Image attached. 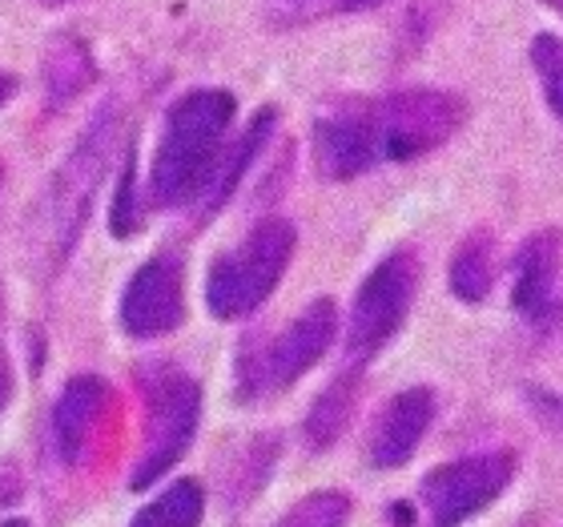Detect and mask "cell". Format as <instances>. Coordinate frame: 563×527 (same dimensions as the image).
Masks as SVG:
<instances>
[{"label": "cell", "instance_id": "obj_2", "mask_svg": "<svg viewBox=\"0 0 563 527\" xmlns=\"http://www.w3.org/2000/svg\"><path fill=\"white\" fill-rule=\"evenodd\" d=\"M294 234L290 222L266 218L246 234V242L222 259H213L206 274V306L213 318L234 322V318L254 315L274 290H278L282 274L294 259Z\"/></svg>", "mask_w": 563, "mask_h": 527}, {"label": "cell", "instance_id": "obj_1", "mask_svg": "<svg viewBox=\"0 0 563 527\" xmlns=\"http://www.w3.org/2000/svg\"><path fill=\"white\" fill-rule=\"evenodd\" d=\"M234 97L222 89H198L165 113V130L150 169L153 206H186L201 198L213 165L222 157V138L234 121Z\"/></svg>", "mask_w": 563, "mask_h": 527}, {"label": "cell", "instance_id": "obj_25", "mask_svg": "<svg viewBox=\"0 0 563 527\" xmlns=\"http://www.w3.org/2000/svg\"><path fill=\"white\" fill-rule=\"evenodd\" d=\"M9 375H4V371H0V407H4V398H9Z\"/></svg>", "mask_w": 563, "mask_h": 527}, {"label": "cell", "instance_id": "obj_16", "mask_svg": "<svg viewBox=\"0 0 563 527\" xmlns=\"http://www.w3.org/2000/svg\"><path fill=\"white\" fill-rule=\"evenodd\" d=\"M354 403H358V371H346V375H339L318 395V403L306 415V439H310V447L339 443V435L346 431V422L354 415Z\"/></svg>", "mask_w": 563, "mask_h": 527}, {"label": "cell", "instance_id": "obj_10", "mask_svg": "<svg viewBox=\"0 0 563 527\" xmlns=\"http://www.w3.org/2000/svg\"><path fill=\"white\" fill-rule=\"evenodd\" d=\"M314 162L318 174L330 177V182H351V177H358L378 162L366 109L314 121Z\"/></svg>", "mask_w": 563, "mask_h": 527}, {"label": "cell", "instance_id": "obj_7", "mask_svg": "<svg viewBox=\"0 0 563 527\" xmlns=\"http://www.w3.org/2000/svg\"><path fill=\"white\" fill-rule=\"evenodd\" d=\"M334 330H339L334 303L330 298L310 303L290 327L282 330L278 339H271L266 351H254L242 363V387H246V395H271V391H286L290 383H298L330 351Z\"/></svg>", "mask_w": 563, "mask_h": 527}, {"label": "cell", "instance_id": "obj_15", "mask_svg": "<svg viewBox=\"0 0 563 527\" xmlns=\"http://www.w3.org/2000/svg\"><path fill=\"white\" fill-rule=\"evenodd\" d=\"M495 286V242L492 230H475L459 242L451 259V294L459 303H483Z\"/></svg>", "mask_w": 563, "mask_h": 527}, {"label": "cell", "instance_id": "obj_23", "mask_svg": "<svg viewBox=\"0 0 563 527\" xmlns=\"http://www.w3.org/2000/svg\"><path fill=\"white\" fill-rule=\"evenodd\" d=\"M12 94H16V77H12V73H0V106H4Z\"/></svg>", "mask_w": 563, "mask_h": 527}, {"label": "cell", "instance_id": "obj_4", "mask_svg": "<svg viewBox=\"0 0 563 527\" xmlns=\"http://www.w3.org/2000/svg\"><path fill=\"white\" fill-rule=\"evenodd\" d=\"M113 138H118V109L109 106L81 133L77 150L65 157V165H60L53 186H48V234H53L48 246H57V259L69 254L77 234H81L85 218H89V206H93L97 182L106 174Z\"/></svg>", "mask_w": 563, "mask_h": 527}, {"label": "cell", "instance_id": "obj_6", "mask_svg": "<svg viewBox=\"0 0 563 527\" xmlns=\"http://www.w3.org/2000/svg\"><path fill=\"white\" fill-rule=\"evenodd\" d=\"M415 290H419V259L411 250H395L378 262L354 294L351 327H346V351L354 359H371L387 347L411 315Z\"/></svg>", "mask_w": 563, "mask_h": 527}, {"label": "cell", "instance_id": "obj_19", "mask_svg": "<svg viewBox=\"0 0 563 527\" xmlns=\"http://www.w3.org/2000/svg\"><path fill=\"white\" fill-rule=\"evenodd\" d=\"M531 65L540 73L548 106H552V113L563 121V41L560 36H552V33L536 36V41H531Z\"/></svg>", "mask_w": 563, "mask_h": 527}, {"label": "cell", "instance_id": "obj_24", "mask_svg": "<svg viewBox=\"0 0 563 527\" xmlns=\"http://www.w3.org/2000/svg\"><path fill=\"white\" fill-rule=\"evenodd\" d=\"M371 4H378V0H334V9L342 12H358V9H371Z\"/></svg>", "mask_w": 563, "mask_h": 527}, {"label": "cell", "instance_id": "obj_9", "mask_svg": "<svg viewBox=\"0 0 563 527\" xmlns=\"http://www.w3.org/2000/svg\"><path fill=\"white\" fill-rule=\"evenodd\" d=\"M186 318V286L181 262L174 254H153L130 278L121 294V327L133 339H162Z\"/></svg>", "mask_w": 563, "mask_h": 527}, {"label": "cell", "instance_id": "obj_26", "mask_svg": "<svg viewBox=\"0 0 563 527\" xmlns=\"http://www.w3.org/2000/svg\"><path fill=\"white\" fill-rule=\"evenodd\" d=\"M548 4H552L555 12H563V0H548Z\"/></svg>", "mask_w": 563, "mask_h": 527}, {"label": "cell", "instance_id": "obj_8", "mask_svg": "<svg viewBox=\"0 0 563 527\" xmlns=\"http://www.w3.org/2000/svg\"><path fill=\"white\" fill-rule=\"evenodd\" d=\"M516 475V455L511 451H479L463 455L455 463L434 468L419 483L422 507L434 524H463L487 504H495L507 492V483Z\"/></svg>", "mask_w": 563, "mask_h": 527}, {"label": "cell", "instance_id": "obj_20", "mask_svg": "<svg viewBox=\"0 0 563 527\" xmlns=\"http://www.w3.org/2000/svg\"><path fill=\"white\" fill-rule=\"evenodd\" d=\"M346 512H351V499L342 492H318L302 499V507H294L286 524H342Z\"/></svg>", "mask_w": 563, "mask_h": 527}, {"label": "cell", "instance_id": "obj_5", "mask_svg": "<svg viewBox=\"0 0 563 527\" xmlns=\"http://www.w3.org/2000/svg\"><path fill=\"white\" fill-rule=\"evenodd\" d=\"M145 403H150V427H145V455L133 468L130 487H150L162 480L177 459L189 451V439L198 431L201 387L189 375L162 366V375H145Z\"/></svg>", "mask_w": 563, "mask_h": 527}, {"label": "cell", "instance_id": "obj_27", "mask_svg": "<svg viewBox=\"0 0 563 527\" xmlns=\"http://www.w3.org/2000/svg\"><path fill=\"white\" fill-rule=\"evenodd\" d=\"M48 4H65V0H48Z\"/></svg>", "mask_w": 563, "mask_h": 527}, {"label": "cell", "instance_id": "obj_22", "mask_svg": "<svg viewBox=\"0 0 563 527\" xmlns=\"http://www.w3.org/2000/svg\"><path fill=\"white\" fill-rule=\"evenodd\" d=\"M531 403H536V415H540L552 431L563 435V398L560 395H543V391H531Z\"/></svg>", "mask_w": 563, "mask_h": 527}, {"label": "cell", "instance_id": "obj_18", "mask_svg": "<svg viewBox=\"0 0 563 527\" xmlns=\"http://www.w3.org/2000/svg\"><path fill=\"white\" fill-rule=\"evenodd\" d=\"M89 77H93V61H89L85 45L60 41V48H53V57H48V89L57 97H69V94H77Z\"/></svg>", "mask_w": 563, "mask_h": 527}, {"label": "cell", "instance_id": "obj_21", "mask_svg": "<svg viewBox=\"0 0 563 527\" xmlns=\"http://www.w3.org/2000/svg\"><path fill=\"white\" fill-rule=\"evenodd\" d=\"M137 210H133V153L125 169H121V186H118V201H113V234H133L137 230Z\"/></svg>", "mask_w": 563, "mask_h": 527}, {"label": "cell", "instance_id": "obj_17", "mask_svg": "<svg viewBox=\"0 0 563 527\" xmlns=\"http://www.w3.org/2000/svg\"><path fill=\"white\" fill-rule=\"evenodd\" d=\"M206 512V495L194 480H177L169 492H162L150 507H141L133 524H169V527H189L198 524Z\"/></svg>", "mask_w": 563, "mask_h": 527}, {"label": "cell", "instance_id": "obj_3", "mask_svg": "<svg viewBox=\"0 0 563 527\" xmlns=\"http://www.w3.org/2000/svg\"><path fill=\"white\" fill-rule=\"evenodd\" d=\"M378 162H415L455 138L467 121V101L443 89H407L366 106Z\"/></svg>", "mask_w": 563, "mask_h": 527}, {"label": "cell", "instance_id": "obj_13", "mask_svg": "<svg viewBox=\"0 0 563 527\" xmlns=\"http://www.w3.org/2000/svg\"><path fill=\"white\" fill-rule=\"evenodd\" d=\"M106 403H109V387L93 375L73 378L69 387L60 391L57 410H53V435H57L65 463H81L85 447H89L97 422L106 415Z\"/></svg>", "mask_w": 563, "mask_h": 527}, {"label": "cell", "instance_id": "obj_11", "mask_svg": "<svg viewBox=\"0 0 563 527\" xmlns=\"http://www.w3.org/2000/svg\"><path fill=\"white\" fill-rule=\"evenodd\" d=\"M431 419H434V395L427 387H411V391H402V395H395L375 422L371 463L383 471L402 468V463L419 451Z\"/></svg>", "mask_w": 563, "mask_h": 527}, {"label": "cell", "instance_id": "obj_14", "mask_svg": "<svg viewBox=\"0 0 563 527\" xmlns=\"http://www.w3.org/2000/svg\"><path fill=\"white\" fill-rule=\"evenodd\" d=\"M271 130H274V109H262L258 118H254V125H250V130L242 133V141H238L234 150L218 157L210 182H206V189H201V222L222 210L225 198H230V194L238 189V182L246 177L250 162H254V157H258V150L266 145Z\"/></svg>", "mask_w": 563, "mask_h": 527}, {"label": "cell", "instance_id": "obj_12", "mask_svg": "<svg viewBox=\"0 0 563 527\" xmlns=\"http://www.w3.org/2000/svg\"><path fill=\"white\" fill-rule=\"evenodd\" d=\"M563 262V238L555 230L531 234L516 254V286H511V303L523 318L540 322L552 315L555 278H560Z\"/></svg>", "mask_w": 563, "mask_h": 527}]
</instances>
